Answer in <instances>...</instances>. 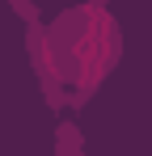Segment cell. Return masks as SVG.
<instances>
[{"label": "cell", "mask_w": 152, "mask_h": 156, "mask_svg": "<svg viewBox=\"0 0 152 156\" xmlns=\"http://www.w3.org/2000/svg\"><path fill=\"white\" fill-rule=\"evenodd\" d=\"M9 4H13V13H17L21 21H38V4H34V0H9Z\"/></svg>", "instance_id": "cell-4"}, {"label": "cell", "mask_w": 152, "mask_h": 156, "mask_svg": "<svg viewBox=\"0 0 152 156\" xmlns=\"http://www.w3.org/2000/svg\"><path fill=\"white\" fill-rule=\"evenodd\" d=\"M51 156H89V148H85V135H80V127L76 122H59L55 127V152Z\"/></svg>", "instance_id": "cell-3"}, {"label": "cell", "mask_w": 152, "mask_h": 156, "mask_svg": "<svg viewBox=\"0 0 152 156\" xmlns=\"http://www.w3.org/2000/svg\"><path fill=\"white\" fill-rule=\"evenodd\" d=\"M47 34L59 59V72H63V84L72 93V105L76 110L89 105L93 93L123 63V26L114 9L106 0L68 4L63 13H55L47 21Z\"/></svg>", "instance_id": "cell-1"}, {"label": "cell", "mask_w": 152, "mask_h": 156, "mask_svg": "<svg viewBox=\"0 0 152 156\" xmlns=\"http://www.w3.org/2000/svg\"><path fill=\"white\" fill-rule=\"evenodd\" d=\"M25 59L38 76V89H42V101L47 110H68L72 105V93L63 84V72H59V59H55V47H51V34H47V21H25Z\"/></svg>", "instance_id": "cell-2"}]
</instances>
